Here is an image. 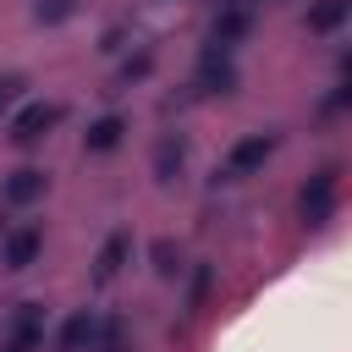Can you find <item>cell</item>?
Masks as SVG:
<instances>
[{"label": "cell", "instance_id": "obj_1", "mask_svg": "<svg viewBox=\"0 0 352 352\" xmlns=\"http://www.w3.org/2000/svg\"><path fill=\"white\" fill-rule=\"evenodd\" d=\"M336 198H341V170L336 165H324V170H314L308 176V187H302V198H297V214H302V226H330V214H336Z\"/></svg>", "mask_w": 352, "mask_h": 352}, {"label": "cell", "instance_id": "obj_2", "mask_svg": "<svg viewBox=\"0 0 352 352\" xmlns=\"http://www.w3.org/2000/svg\"><path fill=\"white\" fill-rule=\"evenodd\" d=\"M270 154H275V132H248V138H236L231 154H226V165H220V182H242V176H253Z\"/></svg>", "mask_w": 352, "mask_h": 352}, {"label": "cell", "instance_id": "obj_3", "mask_svg": "<svg viewBox=\"0 0 352 352\" xmlns=\"http://www.w3.org/2000/svg\"><path fill=\"white\" fill-rule=\"evenodd\" d=\"M60 121V104H44V99H33V104H22L16 110V121H11V143H38V138H50V126Z\"/></svg>", "mask_w": 352, "mask_h": 352}, {"label": "cell", "instance_id": "obj_4", "mask_svg": "<svg viewBox=\"0 0 352 352\" xmlns=\"http://www.w3.org/2000/svg\"><path fill=\"white\" fill-rule=\"evenodd\" d=\"M198 88H204V94H231V88H236V66H231V50L209 44V50L198 55Z\"/></svg>", "mask_w": 352, "mask_h": 352}, {"label": "cell", "instance_id": "obj_5", "mask_svg": "<svg viewBox=\"0 0 352 352\" xmlns=\"http://www.w3.org/2000/svg\"><path fill=\"white\" fill-rule=\"evenodd\" d=\"M38 248H44V231H38V226H11V231L0 236V264H6V270H28V264L38 258Z\"/></svg>", "mask_w": 352, "mask_h": 352}, {"label": "cell", "instance_id": "obj_6", "mask_svg": "<svg viewBox=\"0 0 352 352\" xmlns=\"http://www.w3.org/2000/svg\"><path fill=\"white\" fill-rule=\"evenodd\" d=\"M44 187H50V176H44L38 165H22V170H11V176H6V187H0V192H6V204L28 209V204H38V198H44Z\"/></svg>", "mask_w": 352, "mask_h": 352}, {"label": "cell", "instance_id": "obj_7", "mask_svg": "<svg viewBox=\"0 0 352 352\" xmlns=\"http://www.w3.org/2000/svg\"><path fill=\"white\" fill-rule=\"evenodd\" d=\"M94 330H99V314H94V308H77V314L55 330V352H88V346H94Z\"/></svg>", "mask_w": 352, "mask_h": 352}, {"label": "cell", "instance_id": "obj_8", "mask_svg": "<svg viewBox=\"0 0 352 352\" xmlns=\"http://www.w3.org/2000/svg\"><path fill=\"white\" fill-rule=\"evenodd\" d=\"M6 341H11V346H22V352H33V346L44 341V308H38V302H22V308L11 314Z\"/></svg>", "mask_w": 352, "mask_h": 352}, {"label": "cell", "instance_id": "obj_9", "mask_svg": "<svg viewBox=\"0 0 352 352\" xmlns=\"http://www.w3.org/2000/svg\"><path fill=\"white\" fill-rule=\"evenodd\" d=\"M126 258H132V236H126V231H110V236H104V248H99V258H94V280H99V286H104V280H116Z\"/></svg>", "mask_w": 352, "mask_h": 352}, {"label": "cell", "instance_id": "obj_10", "mask_svg": "<svg viewBox=\"0 0 352 352\" xmlns=\"http://www.w3.org/2000/svg\"><path fill=\"white\" fill-rule=\"evenodd\" d=\"M121 138H126V116H99V121L82 132V148H88V154H110Z\"/></svg>", "mask_w": 352, "mask_h": 352}, {"label": "cell", "instance_id": "obj_11", "mask_svg": "<svg viewBox=\"0 0 352 352\" xmlns=\"http://www.w3.org/2000/svg\"><path fill=\"white\" fill-rule=\"evenodd\" d=\"M182 160H187L182 132H165V138H160V148H154V176H160V182H170V176L182 170Z\"/></svg>", "mask_w": 352, "mask_h": 352}, {"label": "cell", "instance_id": "obj_12", "mask_svg": "<svg viewBox=\"0 0 352 352\" xmlns=\"http://www.w3.org/2000/svg\"><path fill=\"white\" fill-rule=\"evenodd\" d=\"M242 33H248V11H242V6H226V11L214 16V38H209V44H220V50H231V44H236Z\"/></svg>", "mask_w": 352, "mask_h": 352}, {"label": "cell", "instance_id": "obj_13", "mask_svg": "<svg viewBox=\"0 0 352 352\" xmlns=\"http://www.w3.org/2000/svg\"><path fill=\"white\" fill-rule=\"evenodd\" d=\"M346 11H352V0H319L308 11V33H336L346 22Z\"/></svg>", "mask_w": 352, "mask_h": 352}, {"label": "cell", "instance_id": "obj_14", "mask_svg": "<svg viewBox=\"0 0 352 352\" xmlns=\"http://www.w3.org/2000/svg\"><path fill=\"white\" fill-rule=\"evenodd\" d=\"M88 352H126V336H121V319L116 314H104L99 319V330H94V346Z\"/></svg>", "mask_w": 352, "mask_h": 352}, {"label": "cell", "instance_id": "obj_15", "mask_svg": "<svg viewBox=\"0 0 352 352\" xmlns=\"http://www.w3.org/2000/svg\"><path fill=\"white\" fill-rule=\"evenodd\" d=\"M148 253H154V270H160V275H176V258H182V253H176V242H170V236H160Z\"/></svg>", "mask_w": 352, "mask_h": 352}, {"label": "cell", "instance_id": "obj_16", "mask_svg": "<svg viewBox=\"0 0 352 352\" xmlns=\"http://www.w3.org/2000/svg\"><path fill=\"white\" fill-rule=\"evenodd\" d=\"M72 11H77V0H38V6H33L38 22H66Z\"/></svg>", "mask_w": 352, "mask_h": 352}, {"label": "cell", "instance_id": "obj_17", "mask_svg": "<svg viewBox=\"0 0 352 352\" xmlns=\"http://www.w3.org/2000/svg\"><path fill=\"white\" fill-rule=\"evenodd\" d=\"M209 264H198V275H192V292H187V308H204V297H209Z\"/></svg>", "mask_w": 352, "mask_h": 352}, {"label": "cell", "instance_id": "obj_18", "mask_svg": "<svg viewBox=\"0 0 352 352\" xmlns=\"http://www.w3.org/2000/svg\"><path fill=\"white\" fill-rule=\"evenodd\" d=\"M22 88H28V82H22L16 72H6V77H0V110H6V104H16V99H22Z\"/></svg>", "mask_w": 352, "mask_h": 352}, {"label": "cell", "instance_id": "obj_19", "mask_svg": "<svg viewBox=\"0 0 352 352\" xmlns=\"http://www.w3.org/2000/svg\"><path fill=\"white\" fill-rule=\"evenodd\" d=\"M148 66H154V55H148V50H138V55L121 66V77H126V82H132V77H148Z\"/></svg>", "mask_w": 352, "mask_h": 352}, {"label": "cell", "instance_id": "obj_20", "mask_svg": "<svg viewBox=\"0 0 352 352\" xmlns=\"http://www.w3.org/2000/svg\"><path fill=\"white\" fill-rule=\"evenodd\" d=\"M0 352H22V346H11V341H0Z\"/></svg>", "mask_w": 352, "mask_h": 352}, {"label": "cell", "instance_id": "obj_21", "mask_svg": "<svg viewBox=\"0 0 352 352\" xmlns=\"http://www.w3.org/2000/svg\"><path fill=\"white\" fill-rule=\"evenodd\" d=\"M231 6H236V0H231Z\"/></svg>", "mask_w": 352, "mask_h": 352}]
</instances>
